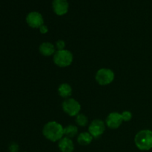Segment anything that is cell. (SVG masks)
<instances>
[{"instance_id": "cell-1", "label": "cell", "mask_w": 152, "mask_h": 152, "mask_svg": "<svg viewBox=\"0 0 152 152\" xmlns=\"http://www.w3.org/2000/svg\"><path fill=\"white\" fill-rule=\"evenodd\" d=\"M42 133L46 139L52 142H56L63 137L64 128L57 122L50 121L45 125Z\"/></svg>"}, {"instance_id": "cell-2", "label": "cell", "mask_w": 152, "mask_h": 152, "mask_svg": "<svg viewBox=\"0 0 152 152\" xmlns=\"http://www.w3.org/2000/svg\"><path fill=\"white\" fill-rule=\"evenodd\" d=\"M136 146L141 151H148L152 148V131L145 129L138 132L134 137Z\"/></svg>"}, {"instance_id": "cell-3", "label": "cell", "mask_w": 152, "mask_h": 152, "mask_svg": "<svg viewBox=\"0 0 152 152\" xmlns=\"http://www.w3.org/2000/svg\"><path fill=\"white\" fill-rule=\"evenodd\" d=\"M53 62L57 66L65 68L72 63L73 54L68 50H59L55 52L53 55Z\"/></svg>"}, {"instance_id": "cell-4", "label": "cell", "mask_w": 152, "mask_h": 152, "mask_svg": "<svg viewBox=\"0 0 152 152\" xmlns=\"http://www.w3.org/2000/svg\"><path fill=\"white\" fill-rule=\"evenodd\" d=\"M114 80V73L108 68H101L96 72V80L100 86H107Z\"/></svg>"}, {"instance_id": "cell-5", "label": "cell", "mask_w": 152, "mask_h": 152, "mask_svg": "<svg viewBox=\"0 0 152 152\" xmlns=\"http://www.w3.org/2000/svg\"><path fill=\"white\" fill-rule=\"evenodd\" d=\"M62 109L71 117H74L79 114L81 110V105L78 101L73 98H69L62 102Z\"/></svg>"}, {"instance_id": "cell-6", "label": "cell", "mask_w": 152, "mask_h": 152, "mask_svg": "<svg viewBox=\"0 0 152 152\" xmlns=\"http://www.w3.org/2000/svg\"><path fill=\"white\" fill-rule=\"evenodd\" d=\"M26 22L31 28H39L44 25V19L39 12L31 11L27 15Z\"/></svg>"}, {"instance_id": "cell-7", "label": "cell", "mask_w": 152, "mask_h": 152, "mask_svg": "<svg viewBox=\"0 0 152 152\" xmlns=\"http://www.w3.org/2000/svg\"><path fill=\"white\" fill-rule=\"evenodd\" d=\"M105 130V124L102 120H94L92 121L88 127L89 133L94 138H97L100 137L104 133Z\"/></svg>"}, {"instance_id": "cell-8", "label": "cell", "mask_w": 152, "mask_h": 152, "mask_svg": "<svg viewBox=\"0 0 152 152\" xmlns=\"http://www.w3.org/2000/svg\"><path fill=\"white\" fill-rule=\"evenodd\" d=\"M52 7L58 16H63L66 14L69 9V3L68 0H53Z\"/></svg>"}, {"instance_id": "cell-9", "label": "cell", "mask_w": 152, "mask_h": 152, "mask_svg": "<svg viewBox=\"0 0 152 152\" xmlns=\"http://www.w3.org/2000/svg\"><path fill=\"white\" fill-rule=\"evenodd\" d=\"M123 121L121 114H119L118 112H112L107 117L106 125L110 129H117L121 126Z\"/></svg>"}, {"instance_id": "cell-10", "label": "cell", "mask_w": 152, "mask_h": 152, "mask_svg": "<svg viewBox=\"0 0 152 152\" xmlns=\"http://www.w3.org/2000/svg\"><path fill=\"white\" fill-rule=\"evenodd\" d=\"M59 148L62 152H73L74 150V145L71 138L62 137L59 141Z\"/></svg>"}, {"instance_id": "cell-11", "label": "cell", "mask_w": 152, "mask_h": 152, "mask_svg": "<svg viewBox=\"0 0 152 152\" xmlns=\"http://www.w3.org/2000/svg\"><path fill=\"white\" fill-rule=\"evenodd\" d=\"M39 52L42 55L45 56H51V55L55 53V47L52 43L48 42H45L40 45L39 48Z\"/></svg>"}, {"instance_id": "cell-12", "label": "cell", "mask_w": 152, "mask_h": 152, "mask_svg": "<svg viewBox=\"0 0 152 152\" xmlns=\"http://www.w3.org/2000/svg\"><path fill=\"white\" fill-rule=\"evenodd\" d=\"M93 138L89 132H83L77 137V142L81 145H88L92 142Z\"/></svg>"}, {"instance_id": "cell-13", "label": "cell", "mask_w": 152, "mask_h": 152, "mask_svg": "<svg viewBox=\"0 0 152 152\" xmlns=\"http://www.w3.org/2000/svg\"><path fill=\"white\" fill-rule=\"evenodd\" d=\"M58 92H59V94L62 97H69L71 95V94H72V88L68 83H62V84H61L59 86Z\"/></svg>"}, {"instance_id": "cell-14", "label": "cell", "mask_w": 152, "mask_h": 152, "mask_svg": "<svg viewBox=\"0 0 152 152\" xmlns=\"http://www.w3.org/2000/svg\"><path fill=\"white\" fill-rule=\"evenodd\" d=\"M77 133H78V129L74 125H69L64 129V134L66 135L67 137H74Z\"/></svg>"}, {"instance_id": "cell-15", "label": "cell", "mask_w": 152, "mask_h": 152, "mask_svg": "<svg viewBox=\"0 0 152 152\" xmlns=\"http://www.w3.org/2000/svg\"><path fill=\"white\" fill-rule=\"evenodd\" d=\"M76 123L80 126H86L88 123V117L83 114H79L76 117Z\"/></svg>"}, {"instance_id": "cell-16", "label": "cell", "mask_w": 152, "mask_h": 152, "mask_svg": "<svg viewBox=\"0 0 152 152\" xmlns=\"http://www.w3.org/2000/svg\"><path fill=\"white\" fill-rule=\"evenodd\" d=\"M121 115H122V118H123V121L125 122L130 121L132 118V112H130V111H123V112L121 114Z\"/></svg>"}, {"instance_id": "cell-17", "label": "cell", "mask_w": 152, "mask_h": 152, "mask_svg": "<svg viewBox=\"0 0 152 152\" xmlns=\"http://www.w3.org/2000/svg\"><path fill=\"white\" fill-rule=\"evenodd\" d=\"M56 48H58V50H64L65 46V43L63 40H58L56 43Z\"/></svg>"}, {"instance_id": "cell-18", "label": "cell", "mask_w": 152, "mask_h": 152, "mask_svg": "<svg viewBox=\"0 0 152 152\" xmlns=\"http://www.w3.org/2000/svg\"><path fill=\"white\" fill-rule=\"evenodd\" d=\"M39 31H40V33H41V34H46L48 31V27L46 26V25H42L39 28Z\"/></svg>"}, {"instance_id": "cell-19", "label": "cell", "mask_w": 152, "mask_h": 152, "mask_svg": "<svg viewBox=\"0 0 152 152\" xmlns=\"http://www.w3.org/2000/svg\"><path fill=\"white\" fill-rule=\"evenodd\" d=\"M10 152H17L18 151V145L16 143H13L9 148Z\"/></svg>"}]
</instances>
